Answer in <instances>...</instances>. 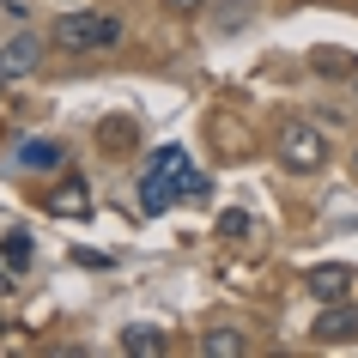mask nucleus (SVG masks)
Masks as SVG:
<instances>
[{
  "instance_id": "nucleus-8",
  "label": "nucleus",
  "mask_w": 358,
  "mask_h": 358,
  "mask_svg": "<svg viewBox=\"0 0 358 358\" xmlns=\"http://www.w3.org/2000/svg\"><path fill=\"white\" fill-rule=\"evenodd\" d=\"M49 213H55V219H85V213H92V194H85V182H61V189L49 194Z\"/></svg>"
},
{
  "instance_id": "nucleus-10",
  "label": "nucleus",
  "mask_w": 358,
  "mask_h": 358,
  "mask_svg": "<svg viewBox=\"0 0 358 358\" xmlns=\"http://www.w3.org/2000/svg\"><path fill=\"white\" fill-rule=\"evenodd\" d=\"M237 352H243V334H231V328L201 334V358H237Z\"/></svg>"
},
{
  "instance_id": "nucleus-9",
  "label": "nucleus",
  "mask_w": 358,
  "mask_h": 358,
  "mask_svg": "<svg viewBox=\"0 0 358 358\" xmlns=\"http://www.w3.org/2000/svg\"><path fill=\"white\" fill-rule=\"evenodd\" d=\"M19 164L24 170H55L61 164V146H55V140H24V146H19Z\"/></svg>"
},
{
  "instance_id": "nucleus-6",
  "label": "nucleus",
  "mask_w": 358,
  "mask_h": 358,
  "mask_svg": "<svg viewBox=\"0 0 358 358\" xmlns=\"http://www.w3.org/2000/svg\"><path fill=\"white\" fill-rule=\"evenodd\" d=\"M0 61H6V79H19V73H31L43 61V43L37 37H13L6 49H0Z\"/></svg>"
},
{
  "instance_id": "nucleus-14",
  "label": "nucleus",
  "mask_w": 358,
  "mask_h": 358,
  "mask_svg": "<svg viewBox=\"0 0 358 358\" xmlns=\"http://www.w3.org/2000/svg\"><path fill=\"white\" fill-rule=\"evenodd\" d=\"M0 85H6V61H0Z\"/></svg>"
},
{
  "instance_id": "nucleus-12",
  "label": "nucleus",
  "mask_w": 358,
  "mask_h": 358,
  "mask_svg": "<svg viewBox=\"0 0 358 358\" xmlns=\"http://www.w3.org/2000/svg\"><path fill=\"white\" fill-rule=\"evenodd\" d=\"M219 237H249V213H219Z\"/></svg>"
},
{
  "instance_id": "nucleus-3",
  "label": "nucleus",
  "mask_w": 358,
  "mask_h": 358,
  "mask_svg": "<svg viewBox=\"0 0 358 358\" xmlns=\"http://www.w3.org/2000/svg\"><path fill=\"white\" fill-rule=\"evenodd\" d=\"M303 285H310V298L316 303H340V298H352V285H358V267L346 262H322L303 273Z\"/></svg>"
},
{
  "instance_id": "nucleus-7",
  "label": "nucleus",
  "mask_w": 358,
  "mask_h": 358,
  "mask_svg": "<svg viewBox=\"0 0 358 358\" xmlns=\"http://www.w3.org/2000/svg\"><path fill=\"white\" fill-rule=\"evenodd\" d=\"M122 352H134V358H164V334H158L152 322H134V328H122Z\"/></svg>"
},
{
  "instance_id": "nucleus-13",
  "label": "nucleus",
  "mask_w": 358,
  "mask_h": 358,
  "mask_svg": "<svg viewBox=\"0 0 358 358\" xmlns=\"http://www.w3.org/2000/svg\"><path fill=\"white\" fill-rule=\"evenodd\" d=\"M170 13H182V19H189V13H201V6H207V0H164Z\"/></svg>"
},
{
  "instance_id": "nucleus-11",
  "label": "nucleus",
  "mask_w": 358,
  "mask_h": 358,
  "mask_svg": "<svg viewBox=\"0 0 358 358\" xmlns=\"http://www.w3.org/2000/svg\"><path fill=\"white\" fill-rule=\"evenodd\" d=\"M0 262L6 267H31V237H6V243H0Z\"/></svg>"
},
{
  "instance_id": "nucleus-4",
  "label": "nucleus",
  "mask_w": 358,
  "mask_h": 358,
  "mask_svg": "<svg viewBox=\"0 0 358 358\" xmlns=\"http://www.w3.org/2000/svg\"><path fill=\"white\" fill-rule=\"evenodd\" d=\"M310 334H316V346H352V340H358V310L346 298H340V303H322V316H316Z\"/></svg>"
},
{
  "instance_id": "nucleus-5",
  "label": "nucleus",
  "mask_w": 358,
  "mask_h": 358,
  "mask_svg": "<svg viewBox=\"0 0 358 358\" xmlns=\"http://www.w3.org/2000/svg\"><path fill=\"white\" fill-rule=\"evenodd\" d=\"M170 201H176V182H170L164 170H146V176H140V207L158 219V213H170Z\"/></svg>"
},
{
  "instance_id": "nucleus-1",
  "label": "nucleus",
  "mask_w": 358,
  "mask_h": 358,
  "mask_svg": "<svg viewBox=\"0 0 358 358\" xmlns=\"http://www.w3.org/2000/svg\"><path fill=\"white\" fill-rule=\"evenodd\" d=\"M273 152H280V164L298 170V176H310V170L328 164V140H322V128H310V122H285L280 140H273Z\"/></svg>"
},
{
  "instance_id": "nucleus-2",
  "label": "nucleus",
  "mask_w": 358,
  "mask_h": 358,
  "mask_svg": "<svg viewBox=\"0 0 358 358\" xmlns=\"http://www.w3.org/2000/svg\"><path fill=\"white\" fill-rule=\"evenodd\" d=\"M55 43L61 49H115V43H122V24L103 19V13H61Z\"/></svg>"
},
{
  "instance_id": "nucleus-15",
  "label": "nucleus",
  "mask_w": 358,
  "mask_h": 358,
  "mask_svg": "<svg viewBox=\"0 0 358 358\" xmlns=\"http://www.w3.org/2000/svg\"><path fill=\"white\" fill-rule=\"evenodd\" d=\"M352 164H358V158H352Z\"/></svg>"
}]
</instances>
